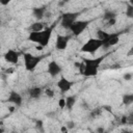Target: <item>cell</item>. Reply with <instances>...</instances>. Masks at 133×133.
<instances>
[{"label":"cell","instance_id":"8fae6325","mask_svg":"<svg viewBox=\"0 0 133 133\" xmlns=\"http://www.w3.org/2000/svg\"><path fill=\"white\" fill-rule=\"evenodd\" d=\"M19 57H20V52L16 51V50H8V51H6L5 54H4V59H5V61H7L8 63H11V64L18 63Z\"/></svg>","mask_w":133,"mask_h":133},{"label":"cell","instance_id":"d4e9b609","mask_svg":"<svg viewBox=\"0 0 133 133\" xmlns=\"http://www.w3.org/2000/svg\"><path fill=\"white\" fill-rule=\"evenodd\" d=\"M124 79L127 80V81L131 80V79H132V74H131V73H126V74L124 75Z\"/></svg>","mask_w":133,"mask_h":133},{"label":"cell","instance_id":"d6a6232c","mask_svg":"<svg viewBox=\"0 0 133 133\" xmlns=\"http://www.w3.org/2000/svg\"><path fill=\"white\" fill-rule=\"evenodd\" d=\"M61 131H68V128L66 127H62L61 128Z\"/></svg>","mask_w":133,"mask_h":133},{"label":"cell","instance_id":"6da1fadb","mask_svg":"<svg viewBox=\"0 0 133 133\" xmlns=\"http://www.w3.org/2000/svg\"><path fill=\"white\" fill-rule=\"evenodd\" d=\"M105 56H100L97 58H83V71L81 75L85 77H95L98 74L99 68L103 62Z\"/></svg>","mask_w":133,"mask_h":133},{"label":"cell","instance_id":"d590c367","mask_svg":"<svg viewBox=\"0 0 133 133\" xmlns=\"http://www.w3.org/2000/svg\"><path fill=\"white\" fill-rule=\"evenodd\" d=\"M0 47H1V45H0Z\"/></svg>","mask_w":133,"mask_h":133},{"label":"cell","instance_id":"9c48e42d","mask_svg":"<svg viewBox=\"0 0 133 133\" xmlns=\"http://www.w3.org/2000/svg\"><path fill=\"white\" fill-rule=\"evenodd\" d=\"M56 85H57V87L59 88V90H60L61 92H66V91H69V90L72 88L73 82H72L71 80L66 79L64 76L61 75L60 78H59V80L57 81Z\"/></svg>","mask_w":133,"mask_h":133},{"label":"cell","instance_id":"7c38bea8","mask_svg":"<svg viewBox=\"0 0 133 133\" xmlns=\"http://www.w3.org/2000/svg\"><path fill=\"white\" fill-rule=\"evenodd\" d=\"M7 102L9 103H12L14 105H16L17 107L21 106L22 103H23V99H22V96L17 92L16 90H11L8 95V98H7Z\"/></svg>","mask_w":133,"mask_h":133},{"label":"cell","instance_id":"e0dca14e","mask_svg":"<svg viewBox=\"0 0 133 133\" xmlns=\"http://www.w3.org/2000/svg\"><path fill=\"white\" fill-rule=\"evenodd\" d=\"M133 102V95L132 94H125L123 96V103L125 105H130Z\"/></svg>","mask_w":133,"mask_h":133},{"label":"cell","instance_id":"277c9868","mask_svg":"<svg viewBox=\"0 0 133 133\" xmlns=\"http://www.w3.org/2000/svg\"><path fill=\"white\" fill-rule=\"evenodd\" d=\"M100 48H102V41L97 37H91L87 39V42L80 48V51L84 53L95 54Z\"/></svg>","mask_w":133,"mask_h":133},{"label":"cell","instance_id":"5b68a950","mask_svg":"<svg viewBox=\"0 0 133 133\" xmlns=\"http://www.w3.org/2000/svg\"><path fill=\"white\" fill-rule=\"evenodd\" d=\"M81 15V11H75V12H64L61 16V21H60V25L62 28L64 29H70V27L72 26V24L77 21V18Z\"/></svg>","mask_w":133,"mask_h":133},{"label":"cell","instance_id":"cb8c5ba5","mask_svg":"<svg viewBox=\"0 0 133 133\" xmlns=\"http://www.w3.org/2000/svg\"><path fill=\"white\" fill-rule=\"evenodd\" d=\"M116 23V18H112L106 21V26H113Z\"/></svg>","mask_w":133,"mask_h":133},{"label":"cell","instance_id":"f546056e","mask_svg":"<svg viewBox=\"0 0 133 133\" xmlns=\"http://www.w3.org/2000/svg\"><path fill=\"white\" fill-rule=\"evenodd\" d=\"M12 71H14V70H12V69H9V70H8V69H7V70H6V71H5V72H6V74H10V73H12Z\"/></svg>","mask_w":133,"mask_h":133},{"label":"cell","instance_id":"2e32d148","mask_svg":"<svg viewBox=\"0 0 133 133\" xmlns=\"http://www.w3.org/2000/svg\"><path fill=\"white\" fill-rule=\"evenodd\" d=\"M76 103V97L75 96H69L65 98V107H68V109H72L73 106Z\"/></svg>","mask_w":133,"mask_h":133},{"label":"cell","instance_id":"7a4b0ae2","mask_svg":"<svg viewBox=\"0 0 133 133\" xmlns=\"http://www.w3.org/2000/svg\"><path fill=\"white\" fill-rule=\"evenodd\" d=\"M51 35H52V27H48V28H44L41 31L30 32L28 35V39L32 43L37 44L41 48H44L49 45Z\"/></svg>","mask_w":133,"mask_h":133},{"label":"cell","instance_id":"4fadbf2b","mask_svg":"<svg viewBox=\"0 0 133 133\" xmlns=\"http://www.w3.org/2000/svg\"><path fill=\"white\" fill-rule=\"evenodd\" d=\"M47 9L45 6H39V7H34L32 9V14H33V17L36 19V21H42L45 17V14H46Z\"/></svg>","mask_w":133,"mask_h":133},{"label":"cell","instance_id":"52a82bcc","mask_svg":"<svg viewBox=\"0 0 133 133\" xmlns=\"http://www.w3.org/2000/svg\"><path fill=\"white\" fill-rule=\"evenodd\" d=\"M122 33L117 32V33H109L108 36L102 41V47L105 49H108L112 46H115L118 42H119V35Z\"/></svg>","mask_w":133,"mask_h":133},{"label":"cell","instance_id":"ac0fdd59","mask_svg":"<svg viewBox=\"0 0 133 133\" xmlns=\"http://www.w3.org/2000/svg\"><path fill=\"white\" fill-rule=\"evenodd\" d=\"M112 18H116V14L114 11H112V10H106L105 14H104V16H103L104 21H107V20L112 19Z\"/></svg>","mask_w":133,"mask_h":133},{"label":"cell","instance_id":"8992f818","mask_svg":"<svg viewBox=\"0 0 133 133\" xmlns=\"http://www.w3.org/2000/svg\"><path fill=\"white\" fill-rule=\"evenodd\" d=\"M89 23H90V21H86V20H77V21H75L73 24H72V26L70 27V29L69 30H71L72 31V33L74 34V35H80L86 28H87V26L89 25Z\"/></svg>","mask_w":133,"mask_h":133},{"label":"cell","instance_id":"f1b7e54d","mask_svg":"<svg viewBox=\"0 0 133 133\" xmlns=\"http://www.w3.org/2000/svg\"><path fill=\"white\" fill-rule=\"evenodd\" d=\"M36 128H38V129H42L43 128V121H36Z\"/></svg>","mask_w":133,"mask_h":133},{"label":"cell","instance_id":"3957f363","mask_svg":"<svg viewBox=\"0 0 133 133\" xmlns=\"http://www.w3.org/2000/svg\"><path fill=\"white\" fill-rule=\"evenodd\" d=\"M45 57V55L43 56H35V55H32L31 53H25L23 55V58H24V63H25V69L28 71V72H32L35 70V68L37 66V64L43 60V58Z\"/></svg>","mask_w":133,"mask_h":133},{"label":"cell","instance_id":"9a60e30c","mask_svg":"<svg viewBox=\"0 0 133 133\" xmlns=\"http://www.w3.org/2000/svg\"><path fill=\"white\" fill-rule=\"evenodd\" d=\"M28 94H29V97L31 99H38L43 94V89L38 86H34L28 90Z\"/></svg>","mask_w":133,"mask_h":133},{"label":"cell","instance_id":"4dcf8cb0","mask_svg":"<svg viewBox=\"0 0 133 133\" xmlns=\"http://www.w3.org/2000/svg\"><path fill=\"white\" fill-rule=\"evenodd\" d=\"M104 108H105V109H106V110H109V111H111V109H110V108H111V107H110V106H105V107H104Z\"/></svg>","mask_w":133,"mask_h":133},{"label":"cell","instance_id":"e575fe53","mask_svg":"<svg viewBox=\"0 0 133 133\" xmlns=\"http://www.w3.org/2000/svg\"><path fill=\"white\" fill-rule=\"evenodd\" d=\"M0 25H1V19H0Z\"/></svg>","mask_w":133,"mask_h":133},{"label":"cell","instance_id":"ba28073f","mask_svg":"<svg viewBox=\"0 0 133 133\" xmlns=\"http://www.w3.org/2000/svg\"><path fill=\"white\" fill-rule=\"evenodd\" d=\"M71 36L70 35H62V34H57L56 36V41H55V48L57 50L63 51L66 49L69 41H70Z\"/></svg>","mask_w":133,"mask_h":133},{"label":"cell","instance_id":"1f68e13d","mask_svg":"<svg viewBox=\"0 0 133 133\" xmlns=\"http://www.w3.org/2000/svg\"><path fill=\"white\" fill-rule=\"evenodd\" d=\"M97 131H98V132H103V131H104V129H103V128H98V129H97Z\"/></svg>","mask_w":133,"mask_h":133},{"label":"cell","instance_id":"603a6c76","mask_svg":"<svg viewBox=\"0 0 133 133\" xmlns=\"http://www.w3.org/2000/svg\"><path fill=\"white\" fill-rule=\"evenodd\" d=\"M58 106L60 109H63L65 107V99L64 98H61L58 100Z\"/></svg>","mask_w":133,"mask_h":133},{"label":"cell","instance_id":"ffe728a7","mask_svg":"<svg viewBox=\"0 0 133 133\" xmlns=\"http://www.w3.org/2000/svg\"><path fill=\"white\" fill-rule=\"evenodd\" d=\"M125 14H126V16L128 18H133V5L131 3L127 5V8H126Z\"/></svg>","mask_w":133,"mask_h":133},{"label":"cell","instance_id":"5bb4252c","mask_svg":"<svg viewBox=\"0 0 133 133\" xmlns=\"http://www.w3.org/2000/svg\"><path fill=\"white\" fill-rule=\"evenodd\" d=\"M45 28V23L42 22V21H36L34 23H32L29 27H28V30L30 32H35V31H41Z\"/></svg>","mask_w":133,"mask_h":133},{"label":"cell","instance_id":"d6986e66","mask_svg":"<svg viewBox=\"0 0 133 133\" xmlns=\"http://www.w3.org/2000/svg\"><path fill=\"white\" fill-rule=\"evenodd\" d=\"M108 34H109V33H107V32L104 31V30H101V29L97 30V38H99V39H101V41L105 39V38L108 36Z\"/></svg>","mask_w":133,"mask_h":133},{"label":"cell","instance_id":"30bf717a","mask_svg":"<svg viewBox=\"0 0 133 133\" xmlns=\"http://www.w3.org/2000/svg\"><path fill=\"white\" fill-rule=\"evenodd\" d=\"M62 71V68L59 63H57L55 60H52L48 63V68H47V72L51 77H56L57 75H59Z\"/></svg>","mask_w":133,"mask_h":133},{"label":"cell","instance_id":"7402d4cb","mask_svg":"<svg viewBox=\"0 0 133 133\" xmlns=\"http://www.w3.org/2000/svg\"><path fill=\"white\" fill-rule=\"evenodd\" d=\"M45 95L48 97V98H50V99H52L53 97H54V95H55V92H54V90L52 89V88H47V89H45Z\"/></svg>","mask_w":133,"mask_h":133},{"label":"cell","instance_id":"484cf974","mask_svg":"<svg viewBox=\"0 0 133 133\" xmlns=\"http://www.w3.org/2000/svg\"><path fill=\"white\" fill-rule=\"evenodd\" d=\"M65 127H66L68 129H72V128L75 127V124H74V122H68L66 125H65Z\"/></svg>","mask_w":133,"mask_h":133},{"label":"cell","instance_id":"44dd1931","mask_svg":"<svg viewBox=\"0 0 133 133\" xmlns=\"http://www.w3.org/2000/svg\"><path fill=\"white\" fill-rule=\"evenodd\" d=\"M101 112H102V109H101V108H96V109H94V110L90 112V117L96 118V117L100 116Z\"/></svg>","mask_w":133,"mask_h":133},{"label":"cell","instance_id":"836d02e7","mask_svg":"<svg viewBox=\"0 0 133 133\" xmlns=\"http://www.w3.org/2000/svg\"><path fill=\"white\" fill-rule=\"evenodd\" d=\"M61 1H63V2H64V3H66V2H69V1H70V0H61Z\"/></svg>","mask_w":133,"mask_h":133},{"label":"cell","instance_id":"83f0119b","mask_svg":"<svg viewBox=\"0 0 133 133\" xmlns=\"http://www.w3.org/2000/svg\"><path fill=\"white\" fill-rule=\"evenodd\" d=\"M127 122H128V118H127V116L123 115V116H122V118H121V123H122V125H125V124H127Z\"/></svg>","mask_w":133,"mask_h":133},{"label":"cell","instance_id":"4316f807","mask_svg":"<svg viewBox=\"0 0 133 133\" xmlns=\"http://www.w3.org/2000/svg\"><path fill=\"white\" fill-rule=\"evenodd\" d=\"M10 1L11 0H0V4L3 5V6H6V5H8L10 3Z\"/></svg>","mask_w":133,"mask_h":133}]
</instances>
